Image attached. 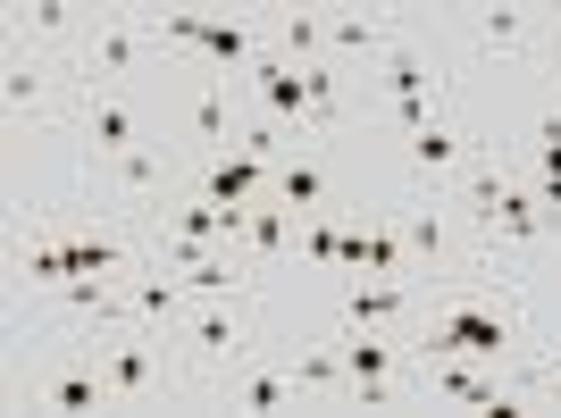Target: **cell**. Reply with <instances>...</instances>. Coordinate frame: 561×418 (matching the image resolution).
<instances>
[{"label": "cell", "mask_w": 561, "mask_h": 418, "mask_svg": "<svg viewBox=\"0 0 561 418\" xmlns=\"http://www.w3.org/2000/svg\"><path fill=\"white\" fill-rule=\"evenodd\" d=\"M43 402H50V410H110V376H101V360H93V369L50 376V385H43Z\"/></svg>", "instance_id": "13"}, {"label": "cell", "mask_w": 561, "mask_h": 418, "mask_svg": "<svg viewBox=\"0 0 561 418\" xmlns=\"http://www.w3.org/2000/svg\"><path fill=\"white\" fill-rule=\"evenodd\" d=\"M260 176H268V167L252 160V151H218L210 160V176H202V193H210V201H260Z\"/></svg>", "instance_id": "10"}, {"label": "cell", "mask_w": 561, "mask_h": 418, "mask_svg": "<svg viewBox=\"0 0 561 418\" xmlns=\"http://www.w3.org/2000/svg\"><path fill=\"white\" fill-rule=\"evenodd\" d=\"M294 394H302V385H294V369H252L243 385H234V402H243V410H285Z\"/></svg>", "instance_id": "17"}, {"label": "cell", "mask_w": 561, "mask_h": 418, "mask_svg": "<svg viewBox=\"0 0 561 418\" xmlns=\"http://www.w3.org/2000/svg\"><path fill=\"white\" fill-rule=\"evenodd\" d=\"M93 360H101V376H110V402L151 394V344H101L93 335Z\"/></svg>", "instance_id": "5"}, {"label": "cell", "mask_w": 561, "mask_h": 418, "mask_svg": "<svg viewBox=\"0 0 561 418\" xmlns=\"http://www.w3.org/2000/svg\"><path fill=\"white\" fill-rule=\"evenodd\" d=\"M25 277L34 285H68V243H34V252H25Z\"/></svg>", "instance_id": "25"}, {"label": "cell", "mask_w": 561, "mask_h": 418, "mask_svg": "<svg viewBox=\"0 0 561 418\" xmlns=\"http://www.w3.org/2000/svg\"><path fill=\"white\" fill-rule=\"evenodd\" d=\"M84 135H93L101 160H126V151H135V109H126L117 93H93V117H84Z\"/></svg>", "instance_id": "11"}, {"label": "cell", "mask_w": 561, "mask_h": 418, "mask_svg": "<svg viewBox=\"0 0 561 418\" xmlns=\"http://www.w3.org/2000/svg\"><path fill=\"white\" fill-rule=\"evenodd\" d=\"M411 310V285L402 277H377V285H352L344 293V326H394Z\"/></svg>", "instance_id": "7"}, {"label": "cell", "mask_w": 561, "mask_h": 418, "mask_svg": "<svg viewBox=\"0 0 561 418\" xmlns=\"http://www.w3.org/2000/svg\"><path fill=\"white\" fill-rule=\"evenodd\" d=\"M319 193H328V176H319V160L302 151V160H294V167L277 176V201H294V209H319Z\"/></svg>", "instance_id": "18"}, {"label": "cell", "mask_w": 561, "mask_h": 418, "mask_svg": "<svg viewBox=\"0 0 561 418\" xmlns=\"http://www.w3.org/2000/svg\"><path fill=\"white\" fill-rule=\"evenodd\" d=\"M117 185L135 193V201H151V193H160V160H151V151H142V142H135V151L117 160Z\"/></svg>", "instance_id": "22"}, {"label": "cell", "mask_w": 561, "mask_h": 418, "mask_svg": "<svg viewBox=\"0 0 561 418\" xmlns=\"http://www.w3.org/2000/svg\"><path fill=\"white\" fill-rule=\"evenodd\" d=\"M469 151H478V135H461V126H445V117H427L420 135H411V167H420V176H461Z\"/></svg>", "instance_id": "4"}, {"label": "cell", "mask_w": 561, "mask_h": 418, "mask_svg": "<svg viewBox=\"0 0 561 418\" xmlns=\"http://www.w3.org/2000/svg\"><path fill=\"white\" fill-rule=\"evenodd\" d=\"M302 84H310V135H328L335 126V68H302Z\"/></svg>", "instance_id": "24"}, {"label": "cell", "mask_w": 561, "mask_h": 418, "mask_svg": "<svg viewBox=\"0 0 561 418\" xmlns=\"http://www.w3.org/2000/svg\"><path fill=\"white\" fill-rule=\"evenodd\" d=\"M110 268H117V243H101V234L68 243V277H110Z\"/></svg>", "instance_id": "23"}, {"label": "cell", "mask_w": 561, "mask_h": 418, "mask_svg": "<svg viewBox=\"0 0 561 418\" xmlns=\"http://www.w3.org/2000/svg\"><path fill=\"white\" fill-rule=\"evenodd\" d=\"M25 25H34V34H59V25H68V9H59V0H34V9H25Z\"/></svg>", "instance_id": "28"}, {"label": "cell", "mask_w": 561, "mask_h": 418, "mask_svg": "<svg viewBox=\"0 0 561 418\" xmlns=\"http://www.w3.org/2000/svg\"><path fill=\"white\" fill-rule=\"evenodd\" d=\"M227 84H234V76H210L202 101H193V135L210 142V151H234V135H227Z\"/></svg>", "instance_id": "15"}, {"label": "cell", "mask_w": 561, "mask_h": 418, "mask_svg": "<svg viewBox=\"0 0 561 418\" xmlns=\"http://www.w3.org/2000/svg\"><path fill=\"white\" fill-rule=\"evenodd\" d=\"M25 101H43V68H9V109H25Z\"/></svg>", "instance_id": "27"}, {"label": "cell", "mask_w": 561, "mask_h": 418, "mask_svg": "<svg viewBox=\"0 0 561 418\" xmlns=\"http://www.w3.org/2000/svg\"><path fill=\"white\" fill-rule=\"evenodd\" d=\"M402 243H411V259H436L445 252V218H436V209H411V218H402Z\"/></svg>", "instance_id": "21"}, {"label": "cell", "mask_w": 561, "mask_h": 418, "mask_svg": "<svg viewBox=\"0 0 561 418\" xmlns=\"http://www.w3.org/2000/svg\"><path fill=\"white\" fill-rule=\"evenodd\" d=\"M294 227H302V209H294V201H252V243H243V259L268 268V259L294 243Z\"/></svg>", "instance_id": "8"}, {"label": "cell", "mask_w": 561, "mask_h": 418, "mask_svg": "<svg viewBox=\"0 0 561 418\" xmlns=\"http://www.w3.org/2000/svg\"><path fill=\"white\" fill-rule=\"evenodd\" d=\"M252 84H260V109L277 117V126H294V142H302V135H310V84H302V68H277V59H260Z\"/></svg>", "instance_id": "3"}, {"label": "cell", "mask_w": 561, "mask_h": 418, "mask_svg": "<svg viewBox=\"0 0 561 418\" xmlns=\"http://www.w3.org/2000/svg\"><path fill=\"white\" fill-rule=\"evenodd\" d=\"M486 227H503V234H512V243H528V234H545V227H553V218H545V201H537V193H503V201H494V218H486Z\"/></svg>", "instance_id": "16"}, {"label": "cell", "mask_w": 561, "mask_h": 418, "mask_svg": "<svg viewBox=\"0 0 561 418\" xmlns=\"http://www.w3.org/2000/svg\"><path fill=\"white\" fill-rule=\"evenodd\" d=\"M185 344L193 360H227V351H243V310H202V318H185Z\"/></svg>", "instance_id": "12"}, {"label": "cell", "mask_w": 561, "mask_h": 418, "mask_svg": "<svg viewBox=\"0 0 561 418\" xmlns=\"http://www.w3.org/2000/svg\"><path fill=\"white\" fill-rule=\"evenodd\" d=\"M478 43L486 50H519L528 43V9H486V18H478Z\"/></svg>", "instance_id": "19"}, {"label": "cell", "mask_w": 561, "mask_h": 418, "mask_svg": "<svg viewBox=\"0 0 561 418\" xmlns=\"http://www.w3.org/2000/svg\"><path fill=\"white\" fill-rule=\"evenodd\" d=\"M427 385H436V394H453V402H478V410H494V394H503V385H486L469 360H427Z\"/></svg>", "instance_id": "14"}, {"label": "cell", "mask_w": 561, "mask_h": 418, "mask_svg": "<svg viewBox=\"0 0 561 418\" xmlns=\"http://www.w3.org/2000/svg\"><path fill=\"white\" fill-rule=\"evenodd\" d=\"M344 376V351H302L294 360V385H335Z\"/></svg>", "instance_id": "26"}, {"label": "cell", "mask_w": 561, "mask_h": 418, "mask_svg": "<svg viewBox=\"0 0 561 418\" xmlns=\"http://www.w3.org/2000/svg\"><path fill=\"white\" fill-rule=\"evenodd\" d=\"M185 293H193V285L176 277V268H160V277H135V285H126V310L151 318V326H176V318H185Z\"/></svg>", "instance_id": "6"}, {"label": "cell", "mask_w": 561, "mask_h": 418, "mask_svg": "<svg viewBox=\"0 0 561 418\" xmlns=\"http://www.w3.org/2000/svg\"><path fill=\"white\" fill-rule=\"evenodd\" d=\"M328 43H335V50H394L377 18H328Z\"/></svg>", "instance_id": "20"}, {"label": "cell", "mask_w": 561, "mask_h": 418, "mask_svg": "<svg viewBox=\"0 0 561 418\" xmlns=\"http://www.w3.org/2000/svg\"><path fill=\"white\" fill-rule=\"evenodd\" d=\"M344 376H352V394L369 402V410H386L394 402V344H386V326H352L344 335Z\"/></svg>", "instance_id": "2"}, {"label": "cell", "mask_w": 561, "mask_h": 418, "mask_svg": "<svg viewBox=\"0 0 561 418\" xmlns=\"http://www.w3.org/2000/svg\"><path fill=\"white\" fill-rule=\"evenodd\" d=\"M135 59H142V25H126V18L93 25V43H84V68L93 76H126Z\"/></svg>", "instance_id": "9"}, {"label": "cell", "mask_w": 561, "mask_h": 418, "mask_svg": "<svg viewBox=\"0 0 561 418\" xmlns=\"http://www.w3.org/2000/svg\"><path fill=\"white\" fill-rule=\"evenodd\" d=\"M503 344H512V310L494 302H461L427 326V360H503Z\"/></svg>", "instance_id": "1"}]
</instances>
